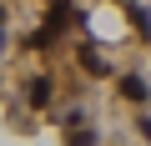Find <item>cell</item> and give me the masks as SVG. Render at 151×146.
<instances>
[{
	"mask_svg": "<svg viewBox=\"0 0 151 146\" xmlns=\"http://www.w3.org/2000/svg\"><path fill=\"white\" fill-rule=\"evenodd\" d=\"M121 91H126L131 101H151V86H146L141 76H121Z\"/></svg>",
	"mask_w": 151,
	"mask_h": 146,
	"instance_id": "obj_1",
	"label": "cell"
},
{
	"mask_svg": "<svg viewBox=\"0 0 151 146\" xmlns=\"http://www.w3.org/2000/svg\"><path fill=\"white\" fill-rule=\"evenodd\" d=\"M126 15H131V25H141V35L151 40V10H141V5H126Z\"/></svg>",
	"mask_w": 151,
	"mask_h": 146,
	"instance_id": "obj_2",
	"label": "cell"
},
{
	"mask_svg": "<svg viewBox=\"0 0 151 146\" xmlns=\"http://www.w3.org/2000/svg\"><path fill=\"white\" fill-rule=\"evenodd\" d=\"M70 146H96V131H81V136H70Z\"/></svg>",
	"mask_w": 151,
	"mask_h": 146,
	"instance_id": "obj_3",
	"label": "cell"
}]
</instances>
